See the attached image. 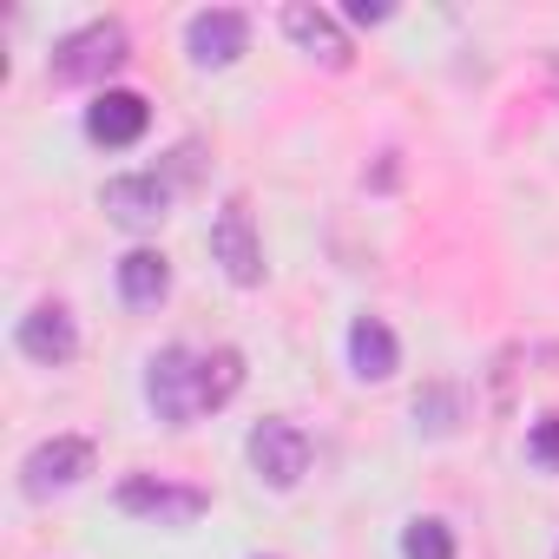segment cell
I'll use <instances>...</instances> for the list:
<instances>
[{
	"mask_svg": "<svg viewBox=\"0 0 559 559\" xmlns=\"http://www.w3.org/2000/svg\"><path fill=\"white\" fill-rule=\"evenodd\" d=\"M349 369L362 382H389L402 369V343H395V330L382 317H356L349 323Z\"/></svg>",
	"mask_w": 559,
	"mask_h": 559,
	"instance_id": "8fae6325",
	"label": "cell"
},
{
	"mask_svg": "<svg viewBox=\"0 0 559 559\" xmlns=\"http://www.w3.org/2000/svg\"><path fill=\"white\" fill-rule=\"evenodd\" d=\"M250 467L263 474V487H276V493H290L304 474H310V435L297 428V421H257L250 428Z\"/></svg>",
	"mask_w": 559,
	"mask_h": 559,
	"instance_id": "3957f363",
	"label": "cell"
},
{
	"mask_svg": "<svg viewBox=\"0 0 559 559\" xmlns=\"http://www.w3.org/2000/svg\"><path fill=\"white\" fill-rule=\"evenodd\" d=\"M526 454H533L539 467H559V415H546V421L526 428Z\"/></svg>",
	"mask_w": 559,
	"mask_h": 559,
	"instance_id": "2e32d148",
	"label": "cell"
},
{
	"mask_svg": "<svg viewBox=\"0 0 559 559\" xmlns=\"http://www.w3.org/2000/svg\"><path fill=\"white\" fill-rule=\"evenodd\" d=\"M349 21H356V27H376V21H389V8H382V0H356Z\"/></svg>",
	"mask_w": 559,
	"mask_h": 559,
	"instance_id": "e0dca14e",
	"label": "cell"
},
{
	"mask_svg": "<svg viewBox=\"0 0 559 559\" xmlns=\"http://www.w3.org/2000/svg\"><path fill=\"white\" fill-rule=\"evenodd\" d=\"M284 34H290L310 60H323V67H349V40H343V27H336L323 8H284Z\"/></svg>",
	"mask_w": 559,
	"mask_h": 559,
	"instance_id": "7c38bea8",
	"label": "cell"
},
{
	"mask_svg": "<svg viewBox=\"0 0 559 559\" xmlns=\"http://www.w3.org/2000/svg\"><path fill=\"white\" fill-rule=\"evenodd\" d=\"M99 204H106L119 224H158V217H165V204H171V185H165L158 171H139V178H112V185L99 191Z\"/></svg>",
	"mask_w": 559,
	"mask_h": 559,
	"instance_id": "30bf717a",
	"label": "cell"
},
{
	"mask_svg": "<svg viewBox=\"0 0 559 559\" xmlns=\"http://www.w3.org/2000/svg\"><path fill=\"white\" fill-rule=\"evenodd\" d=\"M119 507L152 520V526H191L211 500H204V487H178V480H158V474H126L119 480Z\"/></svg>",
	"mask_w": 559,
	"mask_h": 559,
	"instance_id": "277c9868",
	"label": "cell"
},
{
	"mask_svg": "<svg viewBox=\"0 0 559 559\" xmlns=\"http://www.w3.org/2000/svg\"><path fill=\"white\" fill-rule=\"evenodd\" d=\"M86 474H93V441H86V435H53V441H40V448L21 461V487H27L34 500L73 487V480H86Z\"/></svg>",
	"mask_w": 559,
	"mask_h": 559,
	"instance_id": "8992f818",
	"label": "cell"
},
{
	"mask_svg": "<svg viewBox=\"0 0 559 559\" xmlns=\"http://www.w3.org/2000/svg\"><path fill=\"white\" fill-rule=\"evenodd\" d=\"M204 362V415L211 408H224L237 389H243V356L237 349H211V356H198Z\"/></svg>",
	"mask_w": 559,
	"mask_h": 559,
	"instance_id": "5bb4252c",
	"label": "cell"
},
{
	"mask_svg": "<svg viewBox=\"0 0 559 559\" xmlns=\"http://www.w3.org/2000/svg\"><path fill=\"white\" fill-rule=\"evenodd\" d=\"M145 402L158 408V421L191 428L204 415V362H198V349H158L152 369H145Z\"/></svg>",
	"mask_w": 559,
	"mask_h": 559,
	"instance_id": "6da1fadb",
	"label": "cell"
},
{
	"mask_svg": "<svg viewBox=\"0 0 559 559\" xmlns=\"http://www.w3.org/2000/svg\"><path fill=\"white\" fill-rule=\"evenodd\" d=\"M21 356H34V362H47V369L73 362V356H80L73 310H67V304H40V310H27V317H21Z\"/></svg>",
	"mask_w": 559,
	"mask_h": 559,
	"instance_id": "9c48e42d",
	"label": "cell"
},
{
	"mask_svg": "<svg viewBox=\"0 0 559 559\" xmlns=\"http://www.w3.org/2000/svg\"><path fill=\"white\" fill-rule=\"evenodd\" d=\"M402 559H454L448 520H408L402 526Z\"/></svg>",
	"mask_w": 559,
	"mask_h": 559,
	"instance_id": "9a60e30c",
	"label": "cell"
},
{
	"mask_svg": "<svg viewBox=\"0 0 559 559\" xmlns=\"http://www.w3.org/2000/svg\"><path fill=\"white\" fill-rule=\"evenodd\" d=\"M243 40H250V21H243L237 8H204V14H191V27H185V47H191L198 67H230V60L243 53Z\"/></svg>",
	"mask_w": 559,
	"mask_h": 559,
	"instance_id": "52a82bcc",
	"label": "cell"
},
{
	"mask_svg": "<svg viewBox=\"0 0 559 559\" xmlns=\"http://www.w3.org/2000/svg\"><path fill=\"white\" fill-rule=\"evenodd\" d=\"M165 290H171V263L158 257V250H126L119 257V297L126 304H165Z\"/></svg>",
	"mask_w": 559,
	"mask_h": 559,
	"instance_id": "4fadbf2b",
	"label": "cell"
},
{
	"mask_svg": "<svg viewBox=\"0 0 559 559\" xmlns=\"http://www.w3.org/2000/svg\"><path fill=\"white\" fill-rule=\"evenodd\" d=\"M211 257L224 263V276H230L237 290L263 284V243H257V224H250V204H243V198H230V204L211 217Z\"/></svg>",
	"mask_w": 559,
	"mask_h": 559,
	"instance_id": "5b68a950",
	"label": "cell"
},
{
	"mask_svg": "<svg viewBox=\"0 0 559 559\" xmlns=\"http://www.w3.org/2000/svg\"><path fill=\"white\" fill-rule=\"evenodd\" d=\"M112 67H126V27H119V21H93V27L67 34V40L47 53V80H53V86H86V80H99V73H112Z\"/></svg>",
	"mask_w": 559,
	"mask_h": 559,
	"instance_id": "7a4b0ae2",
	"label": "cell"
},
{
	"mask_svg": "<svg viewBox=\"0 0 559 559\" xmlns=\"http://www.w3.org/2000/svg\"><path fill=\"white\" fill-rule=\"evenodd\" d=\"M145 126H152L145 93L112 86V93H99V99L86 106V132H93V145H139V139H145Z\"/></svg>",
	"mask_w": 559,
	"mask_h": 559,
	"instance_id": "ba28073f",
	"label": "cell"
}]
</instances>
